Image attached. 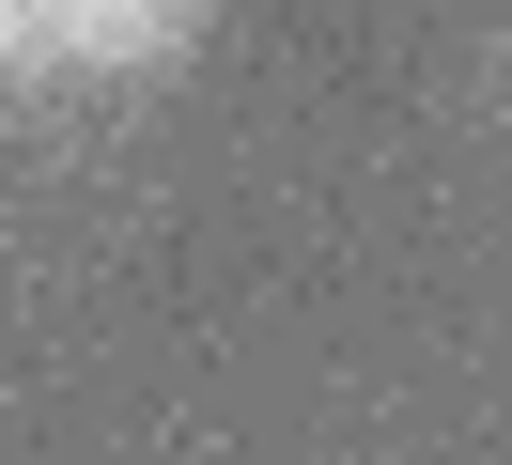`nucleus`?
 <instances>
[{
  "instance_id": "obj_2",
  "label": "nucleus",
  "mask_w": 512,
  "mask_h": 465,
  "mask_svg": "<svg viewBox=\"0 0 512 465\" xmlns=\"http://www.w3.org/2000/svg\"><path fill=\"white\" fill-rule=\"evenodd\" d=\"M16 47H32V31H16V0H0V78H16Z\"/></svg>"
},
{
  "instance_id": "obj_1",
  "label": "nucleus",
  "mask_w": 512,
  "mask_h": 465,
  "mask_svg": "<svg viewBox=\"0 0 512 465\" xmlns=\"http://www.w3.org/2000/svg\"><path fill=\"white\" fill-rule=\"evenodd\" d=\"M16 31H32L47 62H78V78H156L202 31V0H16Z\"/></svg>"
}]
</instances>
